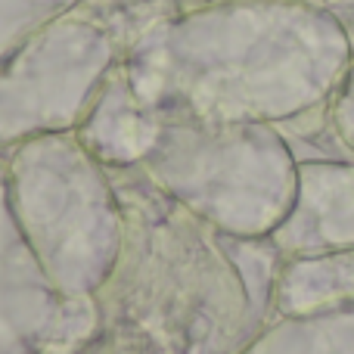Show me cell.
I'll return each mask as SVG.
<instances>
[{"label":"cell","instance_id":"cell-1","mask_svg":"<svg viewBox=\"0 0 354 354\" xmlns=\"http://www.w3.org/2000/svg\"><path fill=\"white\" fill-rule=\"evenodd\" d=\"M100 165L75 131L31 137L6 159L19 227L68 299H91L122 252V212Z\"/></svg>","mask_w":354,"mask_h":354},{"label":"cell","instance_id":"cell-2","mask_svg":"<svg viewBox=\"0 0 354 354\" xmlns=\"http://www.w3.org/2000/svg\"><path fill=\"white\" fill-rule=\"evenodd\" d=\"M122 56V37L81 6L31 35L0 62V149L75 131Z\"/></svg>","mask_w":354,"mask_h":354},{"label":"cell","instance_id":"cell-3","mask_svg":"<svg viewBox=\"0 0 354 354\" xmlns=\"http://www.w3.org/2000/svg\"><path fill=\"white\" fill-rule=\"evenodd\" d=\"M91 299H68L37 261L10 202L0 159V354H28L91 324Z\"/></svg>","mask_w":354,"mask_h":354},{"label":"cell","instance_id":"cell-4","mask_svg":"<svg viewBox=\"0 0 354 354\" xmlns=\"http://www.w3.org/2000/svg\"><path fill=\"white\" fill-rule=\"evenodd\" d=\"M162 118L131 91L122 62L109 72L100 93L93 97L87 115L75 128L78 140L109 165L143 162L153 143L159 140Z\"/></svg>","mask_w":354,"mask_h":354},{"label":"cell","instance_id":"cell-5","mask_svg":"<svg viewBox=\"0 0 354 354\" xmlns=\"http://www.w3.org/2000/svg\"><path fill=\"white\" fill-rule=\"evenodd\" d=\"M84 0H0V62Z\"/></svg>","mask_w":354,"mask_h":354}]
</instances>
